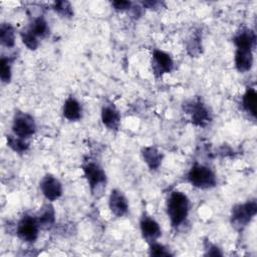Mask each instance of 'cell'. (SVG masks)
<instances>
[{
	"instance_id": "cell-1",
	"label": "cell",
	"mask_w": 257,
	"mask_h": 257,
	"mask_svg": "<svg viewBox=\"0 0 257 257\" xmlns=\"http://www.w3.org/2000/svg\"><path fill=\"white\" fill-rule=\"evenodd\" d=\"M190 212V200L180 191H173L167 201V215L173 228L180 227L188 218Z\"/></svg>"
},
{
	"instance_id": "cell-2",
	"label": "cell",
	"mask_w": 257,
	"mask_h": 257,
	"mask_svg": "<svg viewBox=\"0 0 257 257\" xmlns=\"http://www.w3.org/2000/svg\"><path fill=\"white\" fill-rule=\"evenodd\" d=\"M188 182L195 188L208 190L217 185V177L213 170L203 164L195 163L187 174Z\"/></svg>"
},
{
	"instance_id": "cell-3",
	"label": "cell",
	"mask_w": 257,
	"mask_h": 257,
	"mask_svg": "<svg viewBox=\"0 0 257 257\" xmlns=\"http://www.w3.org/2000/svg\"><path fill=\"white\" fill-rule=\"evenodd\" d=\"M84 178L92 195H99L105 188L106 175L102 167L95 161L87 160L82 164Z\"/></svg>"
},
{
	"instance_id": "cell-4",
	"label": "cell",
	"mask_w": 257,
	"mask_h": 257,
	"mask_svg": "<svg viewBox=\"0 0 257 257\" xmlns=\"http://www.w3.org/2000/svg\"><path fill=\"white\" fill-rule=\"evenodd\" d=\"M257 213V202L255 199L245 203L237 204L231 211V224L236 230H243L254 219Z\"/></svg>"
},
{
	"instance_id": "cell-5",
	"label": "cell",
	"mask_w": 257,
	"mask_h": 257,
	"mask_svg": "<svg viewBox=\"0 0 257 257\" xmlns=\"http://www.w3.org/2000/svg\"><path fill=\"white\" fill-rule=\"evenodd\" d=\"M40 227L38 225L37 219L32 215L25 214L17 222L16 225V235L17 237L25 243H34L39 234Z\"/></svg>"
},
{
	"instance_id": "cell-6",
	"label": "cell",
	"mask_w": 257,
	"mask_h": 257,
	"mask_svg": "<svg viewBox=\"0 0 257 257\" xmlns=\"http://www.w3.org/2000/svg\"><path fill=\"white\" fill-rule=\"evenodd\" d=\"M36 132V123L32 115L23 111H16L12 120V134L23 139H29Z\"/></svg>"
},
{
	"instance_id": "cell-7",
	"label": "cell",
	"mask_w": 257,
	"mask_h": 257,
	"mask_svg": "<svg viewBox=\"0 0 257 257\" xmlns=\"http://www.w3.org/2000/svg\"><path fill=\"white\" fill-rule=\"evenodd\" d=\"M184 110L191 115L194 124L205 126L211 121V114L207 106L199 99H192L184 103Z\"/></svg>"
},
{
	"instance_id": "cell-8",
	"label": "cell",
	"mask_w": 257,
	"mask_h": 257,
	"mask_svg": "<svg viewBox=\"0 0 257 257\" xmlns=\"http://www.w3.org/2000/svg\"><path fill=\"white\" fill-rule=\"evenodd\" d=\"M39 188L44 198L49 202L58 200L63 193L62 184L55 176L51 174H46L42 177L39 183Z\"/></svg>"
},
{
	"instance_id": "cell-9",
	"label": "cell",
	"mask_w": 257,
	"mask_h": 257,
	"mask_svg": "<svg viewBox=\"0 0 257 257\" xmlns=\"http://www.w3.org/2000/svg\"><path fill=\"white\" fill-rule=\"evenodd\" d=\"M152 68L156 76H163L174 69V60L168 52L161 49H154L152 54Z\"/></svg>"
},
{
	"instance_id": "cell-10",
	"label": "cell",
	"mask_w": 257,
	"mask_h": 257,
	"mask_svg": "<svg viewBox=\"0 0 257 257\" xmlns=\"http://www.w3.org/2000/svg\"><path fill=\"white\" fill-rule=\"evenodd\" d=\"M140 230L142 237L148 244L158 241L162 235L160 224L152 216L147 214H144L140 220Z\"/></svg>"
},
{
	"instance_id": "cell-11",
	"label": "cell",
	"mask_w": 257,
	"mask_h": 257,
	"mask_svg": "<svg viewBox=\"0 0 257 257\" xmlns=\"http://www.w3.org/2000/svg\"><path fill=\"white\" fill-rule=\"evenodd\" d=\"M128 200L125 195L118 189L111 190L108 197V208L117 218L123 217L128 212Z\"/></svg>"
},
{
	"instance_id": "cell-12",
	"label": "cell",
	"mask_w": 257,
	"mask_h": 257,
	"mask_svg": "<svg viewBox=\"0 0 257 257\" xmlns=\"http://www.w3.org/2000/svg\"><path fill=\"white\" fill-rule=\"evenodd\" d=\"M236 49H250L254 51L256 46V34L250 28H242L233 37Z\"/></svg>"
},
{
	"instance_id": "cell-13",
	"label": "cell",
	"mask_w": 257,
	"mask_h": 257,
	"mask_svg": "<svg viewBox=\"0 0 257 257\" xmlns=\"http://www.w3.org/2000/svg\"><path fill=\"white\" fill-rule=\"evenodd\" d=\"M55 216L54 207L50 203L44 204L35 215L41 230H50L55 225Z\"/></svg>"
},
{
	"instance_id": "cell-14",
	"label": "cell",
	"mask_w": 257,
	"mask_h": 257,
	"mask_svg": "<svg viewBox=\"0 0 257 257\" xmlns=\"http://www.w3.org/2000/svg\"><path fill=\"white\" fill-rule=\"evenodd\" d=\"M100 118L102 123L111 131L118 128L120 123V114L112 104H104L101 107Z\"/></svg>"
},
{
	"instance_id": "cell-15",
	"label": "cell",
	"mask_w": 257,
	"mask_h": 257,
	"mask_svg": "<svg viewBox=\"0 0 257 257\" xmlns=\"http://www.w3.org/2000/svg\"><path fill=\"white\" fill-rule=\"evenodd\" d=\"M142 157L149 169L156 171L162 165L164 155L161 151H159L158 148L154 146H148L142 149Z\"/></svg>"
},
{
	"instance_id": "cell-16",
	"label": "cell",
	"mask_w": 257,
	"mask_h": 257,
	"mask_svg": "<svg viewBox=\"0 0 257 257\" xmlns=\"http://www.w3.org/2000/svg\"><path fill=\"white\" fill-rule=\"evenodd\" d=\"M234 61H235V67L239 72L244 73L249 71L252 68L253 61H254L253 50L236 49Z\"/></svg>"
},
{
	"instance_id": "cell-17",
	"label": "cell",
	"mask_w": 257,
	"mask_h": 257,
	"mask_svg": "<svg viewBox=\"0 0 257 257\" xmlns=\"http://www.w3.org/2000/svg\"><path fill=\"white\" fill-rule=\"evenodd\" d=\"M62 114L69 121H76L80 119L82 114V107L80 102L73 96H68L62 106Z\"/></svg>"
},
{
	"instance_id": "cell-18",
	"label": "cell",
	"mask_w": 257,
	"mask_h": 257,
	"mask_svg": "<svg viewBox=\"0 0 257 257\" xmlns=\"http://www.w3.org/2000/svg\"><path fill=\"white\" fill-rule=\"evenodd\" d=\"M257 93L254 87H247L242 96V106L244 110L253 118L256 116Z\"/></svg>"
},
{
	"instance_id": "cell-19",
	"label": "cell",
	"mask_w": 257,
	"mask_h": 257,
	"mask_svg": "<svg viewBox=\"0 0 257 257\" xmlns=\"http://www.w3.org/2000/svg\"><path fill=\"white\" fill-rule=\"evenodd\" d=\"M27 29L37 38H44L49 33L48 23L42 16L34 18Z\"/></svg>"
},
{
	"instance_id": "cell-20",
	"label": "cell",
	"mask_w": 257,
	"mask_h": 257,
	"mask_svg": "<svg viewBox=\"0 0 257 257\" xmlns=\"http://www.w3.org/2000/svg\"><path fill=\"white\" fill-rule=\"evenodd\" d=\"M0 41L7 48L15 45V30L9 23H2L0 26Z\"/></svg>"
},
{
	"instance_id": "cell-21",
	"label": "cell",
	"mask_w": 257,
	"mask_h": 257,
	"mask_svg": "<svg viewBox=\"0 0 257 257\" xmlns=\"http://www.w3.org/2000/svg\"><path fill=\"white\" fill-rule=\"evenodd\" d=\"M7 146L18 154H23L29 149V142L26 139L15 136L14 134L7 136Z\"/></svg>"
},
{
	"instance_id": "cell-22",
	"label": "cell",
	"mask_w": 257,
	"mask_h": 257,
	"mask_svg": "<svg viewBox=\"0 0 257 257\" xmlns=\"http://www.w3.org/2000/svg\"><path fill=\"white\" fill-rule=\"evenodd\" d=\"M13 58L2 56L0 59V78L2 83H9L12 77Z\"/></svg>"
},
{
	"instance_id": "cell-23",
	"label": "cell",
	"mask_w": 257,
	"mask_h": 257,
	"mask_svg": "<svg viewBox=\"0 0 257 257\" xmlns=\"http://www.w3.org/2000/svg\"><path fill=\"white\" fill-rule=\"evenodd\" d=\"M52 9L61 17L71 18L73 16V7L71 3L68 1H65V0L55 1L52 4Z\"/></svg>"
},
{
	"instance_id": "cell-24",
	"label": "cell",
	"mask_w": 257,
	"mask_h": 257,
	"mask_svg": "<svg viewBox=\"0 0 257 257\" xmlns=\"http://www.w3.org/2000/svg\"><path fill=\"white\" fill-rule=\"evenodd\" d=\"M187 49H188V52L192 56H197L201 53L202 41H201V37L198 33H195L191 36V38L189 39L188 44H187Z\"/></svg>"
},
{
	"instance_id": "cell-25",
	"label": "cell",
	"mask_w": 257,
	"mask_h": 257,
	"mask_svg": "<svg viewBox=\"0 0 257 257\" xmlns=\"http://www.w3.org/2000/svg\"><path fill=\"white\" fill-rule=\"evenodd\" d=\"M149 254L151 256H172L173 253L165 245L158 243V241L149 244Z\"/></svg>"
},
{
	"instance_id": "cell-26",
	"label": "cell",
	"mask_w": 257,
	"mask_h": 257,
	"mask_svg": "<svg viewBox=\"0 0 257 257\" xmlns=\"http://www.w3.org/2000/svg\"><path fill=\"white\" fill-rule=\"evenodd\" d=\"M21 39L23 44L30 50H35L39 46L38 38L34 36L28 29L21 32Z\"/></svg>"
},
{
	"instance_id": "cell-27",
	"label": "cell",
	"mask_w": 257,
	"mask_h": 257,
	"mask_svg": "<svg viewBox=\"0 0 257 257\" xmlns=\"http://www.w3.org/2000/svg\"><path fill=\"white\" fill-rule=\"evenodd\" d=\"M111 6L113 7L114 10L116 11H126L130 10L133 6V3L131 1H125V0H117V1H112Z\"/></svg>"
},
{
	"instance_id": "cell-28",
	"label": "cell",
	"mask_w": 257,
	"mask_h": 257,
	"mask_svg": "<svg viewBox=\"0 0 257 257\" xmlns=\"http://www.w3.org/2000/svg\"><path fill=\"white\" fill-rule=\"evenodd\" d=\"M205 250L207 251L206 252V255H214V256H220L222 255V252L220 251V249L218 248V246H216L215 244H212L211 242L207 241L205 243Z\"/></svg>"
},
{
	"instance_id": "cell-29",
	"label": "cell",
	"mask_w": 257,
	"mask_h": 257,
	"mask_svg": "<svg viewBox=\"0 0 257 257\" xmlns=\"http://www.w3.org/2000/svg\"><path fill=\"white\" fill-rule=\"evenodd\" d=\"M143 6L145 8H149V9H157V8H160V6H162V3L159 2V1H145L142 3Z\"/></svg>"
}]
</instances>
